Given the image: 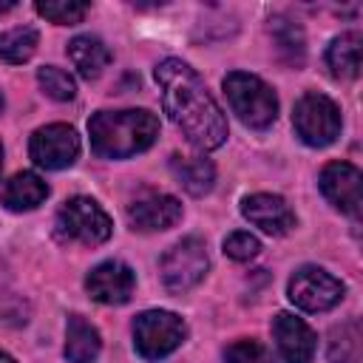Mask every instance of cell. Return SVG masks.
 I'll return each mask as SVG.
<instances>
[{
  "label": "cell",
  "mask_w": 363,
  "mask_h": 363,
  "mask_svg": "<svg viewBox=\"0 0 363 363\" xmlns=\"http://www.w3.org/2000/svg\"><path fill=\"white\" fill-rule=\"evenodd\" d=\"M0 363H17L11 354H6V352H0Z\"/></svg>",
  "instance_id": "4316f807"
},
{
  "label": "cell",
  "mask_w": 363,
  "mask_h": 363,
  "mask_svg": "<svg viewBox=\"0 0 363 363\" xmlns=\"http://www.w3.org/2000/svg\"><path fill=\"white\" fill-rule=\"evenodd\" d=\"M241 216L267 235H286L295 227V213L278 193H252L241 201Z\"/></svg>",
  "instance_id": "5bb4252c"
},
{
  "label": "cell",
  "mask_w": 363,
  "mask_h": 363,
  "mask_svg": "<svg viewBox=\"0 0 363 363\" xmlns=\"http://www.w3.org/2000/svg\"><path fill=\"white\" fill-rule=\"evenodd\" d=\"M0 170H3V145H0Z\"/></svg>",
  "instance_id": "83f0119b"
},
{
  "label": "cell",
  "mask_w": 363,
  "mask_h": 363,
  "mask_svg": "<svg viewBox=\"0 0 363 363\" xmlns=\"http://www.w3.org/2000/svg\"><path fill=\"white\" fill-rule=\"evenodd\" d=\"M0 111H3V94H0Z\"/></svg>",
  "instance_id": "f1b7e54d"
},
{
  "label": "cell",
  "mask_w": 363,
  "mask_h": 363,
  "mask_svg": "<svg viewBox=\"0 0 363 363\" xmlns=\"http://www.w3.org/2000/svg\"><path fill=\"white\" fill-rule=\"evenodd\" d=\"M85 289H88L91 301H96L102 306H122L130 301V295L136 289V272L125 261L108 258V261H99L85 275Z\"/></svg>",
  "instance_id": "30bf717a"
},
{
  "label": "cell",
  "mask_w": 363,
  "mask_h": 363,
  "mask_svg": "<svg viewBox=\"0 0 363 363\" xmlns=\"http://www.w3.org/2000/svg\"><path fill=\"white\" fill-rule=\"evenodd\" d=\"M187 340V323L170 309H147L133 320V349L142 360H164Z\"/></svg>",
  "instance_id": "5b68a950"
},
{
  "label": "cell",
  "mask_w": 363,
  "mask_h": 363,
  "mask_svg": "<svg viewBox=\"0 0 363 363\" xmlns=\"http://www.w3.org/2000/svg\"><path fill=\"white\" fill-rule=\"evenodd\" d=\"M28 156L43 170H65L79 156V136L65 122L43 125L28 139Z\"/></svg>",
  "instance_id": "9c48e42d"
},
{
  "label": "cell",
  "mask_w": 363,
  "mask_h": 363,
  "mask_svg": "<svg viewBox=\"0 0 363 363\" xmlns=\"http://www.w3.org/2000/svg\"><path fill=\"white\" fill-rule=\"evenodd\" d=\"M224 252L233 261H252L261 252V241L247 230H235V233H230L224 238Z\"/></svg>",
  "instance_id": "d4e9b609"
},
{
  "label": "cell",
  "mask_w": 363,
  "mask_h": 363,
  "mask_svg": "<svg viewBox=\"0 0 363 363\" xmlns=\"http://www.w3.org/2000/svg\"><path fill=\"white\" fill-rule=\"evenodd\" d=\"M272 337L284 363H309L315 357L318 337L312 326L292 312H278L272 318Z\"/></svg>",
  "instance_id": "4fadbf2b"
},
{
  "label": "cell",
  "mask_w": 363,
  "mask_h": 363,
  "mask_svg": "<svg viewBox=\"0 0 363 363\" xmlns=\"http://www.w3.org/2000/svg\"><path fill=\"white\" fill-rule=\"evenodd\" d=\"M54 233L60 241L68 244H85V247H96L105 244L113 233V221L111 216L99 207L96 199L91 196H74L68 199L54 218Z\"/></svg>",
  "instance_id": "277c9868"
},
{
  "label": "cell",
  "mask_w": 363,
  "mask_h": 363,
  "mask_svg": "<svg viewBox=\"0 0 363 363\" xmlns=\"http://www.w3.org/2000/svg\"><path fill=\"white\" fill-rule=\"evenodd\" d=\"M179 218H182V201L170 193L145 190L128 204V221L133 224V230H142V233L170 230Z\"/></svg>",
  "instance_id": "7c38bea8"
},
{
  "label": "cell",
  "mask_w": 363,
  "mask_h": 363,
  "mask_svg": "<svg viewBox=\"0 0 363 363\" xmlns=\"http://www.w3.org/2000/svg\"><path fill=\"white\" fill-rule=\"evenodd\" d=\"M68 60L85 79H96L108 65H111V48L94 37V34H79L68 43Z\"/></svg>",
  "instance_id": "ac0fdd59"
},
{
  "label": "cell",
  "mask_w": 363,
  "mask_h": 363,
  "mask_svg": "<svg viewBox=\"0 0 363 363\" xmlns=\"http://www.w3.org/2000/svg\"><path fill=\"white\" fill-rule=\"evenodd\" d=\"M37 43H40L37 28H31V26H14V28H9V31L0 34V60H6L11 65H20V62H26V60L34 57Z\"/></svg>",
  "instance_id": "44dd1931"
},
{
  "label": "cell",
  "mask_w": 363,
  "mask_h": 363,
  "mask_svg": "<svg viewBox=\"0 0 363 363\" xmlns=\"http://www.w3.org/2000/svg\"><path fill=\"white\" fill-rule=\"evenodd\" d=\"M37 82H40L43 94L51 96V99H57V102H71L77 96V82H74V77L65 68L43 65L37 71Z\"/></svg>",
  "instance_id": "7402d4cb"
},
{
  "label": "cell",
  "mask_w": 363,
  "mask_h": 363,
  "mask_svg": "<svg viewBox=\"0 0 363 363\" xmlns=\"http://www.w3.org/2000/svg\"><path fill=\"white\" fill-rule=\"evenodd\" d=\"M343 292H346L343 284L329 269L315 267V264L295 269V275L289 278V286H286L289 301L303 312H329L332 306L340 303Z\"/></svg>",
  "instance_id": "ba28073f"
},
{
  "label": "cell",
  "mask_w": 363,
  "mask_h": 363,
  "mask_svg": "<svg viewBox=\"0 0 363 363\" xmlns=\"http://www.w3.org/2000/svg\"><path fill=\"white\" fill-rule=\"evenodd\" d=\"M360 45H363V37L357 31H343L329 43L326 68L335 79H340V82L357 79V74H360Z\"/></svg>",
  "instance_id": "e0dca14e"
},
{
  "label": "cell",
  "mask_w": 363,
  "mask_h": 363,
  "mask_svg": "<svg viewBox=\"0 0 363 363\" xmlns=\"http://www.w3.org/2000/svg\"><path fill=\"white\" fill-rule=\"evenodd\" d=\"M170 173L190 196H204L216 184V167L204 156H173Z\"/></svg>",
  "instance_id": "d6986e66"
},
{
  "label": "cell",
  "mask_w": 363,
  "mask_h": 363,
  "mask_svg": "<svg viewBox=\"0 0 363 363\" xmlns=\"http://www.w3.org/2000/svg\"><path fill=\"white\" fill-rule=\"evenodd\" d=\"M153 79L162 91L164 113L196 150L207 153L227 142V116L196 68L179 57H167L156 65Z\"/></svg>",
  "instance_id": "6da1fadb"
},
{
  "label": "cell",
  "mask_w": 363,
  "mask_h": 363,
  "mask_svg": "<svg viewBox=\"0 0 363 363\" xmlns=\"http://www.w3.org/2000/svg\"><path fill=\"white\" fill-rule=\"evenodd\" d=\"M224 360L227 363H272V354L261 340L241 337L224 349Z\"/></svg>",
  "instance_id": "cb8c5ba5"
},
{
  "label": "cell",
  "mask_w": 363,
  "mask_h": 363,
  "mask_svg": "<svg viewBox=\"0 0 363 363\" xmlns=\"http://www.w3.org/2000/svg\"><path fill=\"white\" fill-rule=\"evenodd\" d=\"M332 363H363V332L357 320H346L329 332V349Z\"/></svg>",
  "instance_id": "ffe728a7"
},
{
  "label": "cell",
  "mask_w": 363,
  "mask_h": 363,
  "mask_svg": "<svg viewBox=\"0 0 363 363\" xmlns=\"http://www.w3.org/2000/svg\"><path fill=\"white\" fill-rule=\"evenodd\" d=\"M360 182H363V176L352 162H329V164H323V170L318 176V187H320L323 199L335 210L354 216V218L360 213Z\"/></svg>",
  "instance_id": "8fae6325"
},
{
  "label": "cell",
  "mask_w": 363,
  "mask_h": 363,
  "mask_svg": "<svg viewBox=\"0 0 363 363\" xmlns=\"http://www.w3.org/2000/svg\"><path fill=\"white\" fill-rule=\"evenodd\" d=\"M34 9H37L40 17H45V20L57 23V26H77V23L85 20L91 6L79 3V0H45V3L40 0Z\"/></svg>",
  "instance_id": "603a6c76"
},
{
  "label": "cell",
  "mask_w": 363,
  "mask_h": 363,
  "mask_svg": "<svg viewBox=\"0 0 363 363\" xmlns=\"http://www.w3.org/2000/svg\"><path fill=\"white\" fill-rule=\"evenodd\" d=\"M11 9H14V0H0V14H6Z\"/></svg>",
  "instance_id": "484cf974"
},
{
  "label": "cell",
  "mask_w": 363,
  "mask_h": 363,
  "mask_svg": "<svg viewBox=\"0 0 363 363\" xmlns=\"http://www.w3.org/2000/svg\"><path fill=\"white\" fill-rule=\"evenodd\" d=\"M45 199H48V184H45L34 170L14 173V176L3 184V193H0L3 207L11 210V213H28V210H37Z\"/></svg>",
  "instance_id": "9a60e30c"
},
{
  "label": "cell",
  "mask_w": 363,
  "mask_h": 363,
  "mask_svg": "<svg viewBox=\"0 0 363 363\" xmlns=\"http://www.w3.org/2000/svg\"><path fill=\"white\" fill-rule=\"evenodd\" d=\"M159 136V119L147 108L96 111L88 119L91 150L102 159H130L147 150Z\"/></svg>",
  "instance_id": "7a4b0ae2"
},
{
  "label": "cell",
  "mask_w": 363,
  "mask_h": 363,
  "mask_svg": "<svg viewBox=\"0 0 363 363\" xmlns=\"http://www.w3.org/2000/svg\"><path fill=\"white\" fill-rule=\"evenodd\" d=\"M102 352V337L99 329L85 320L82 315H71L65 323V360L68 363H94Z\"/></svg>",
  "instance_id": "2e32d148"
},
{
  "label": "cell",
  "mask_w": 363,
  "mask_h": 363,
  "mask_svg": "<svg viewBox=\"0 0 363 363\" xmlns=\"http://www.w3.org/2000/svg\"><path fill=\"white\" fill-rule=\"evenodd\" d=\"M292 128L298 133V139L309 147H326L340 136L343 119H340V108L335 105V99H329L326 94L309 91L295 102L292 111Z\"/></svg>",
  "instance_id": "8992f818"
},
{
  "label": "cell",
  "mask_w": 363,
  "mask_h": 363,
  "mask_svg": "<svg viewBox=\"0 0 363 363\" xmlns=\"http://www.w3.org/2000/svg\"><path fill=\"white\" fill-rule=\"evenodd\" d=\"M224 94L238 122L252 130H267L278 119L275 91L250 71H230L224 77Z\"/></svg>",
  "instance_id": "3957f363"
},
{
  "label": "cell",
  "mask_w": 363,
  "mask_h": 363,
  "mask_svg": "<svg viewBox=\"0 0 363 363\" xmlns=\"http://www.w3.org/2000/svg\"><path fill=\"white\" fill-rule=\"evenodd\" d=\"M210 269V258H207V247L199 235H187L182 241H176L159 261V272L162 281L170 292H187L196 284L204 281Z\"/></svg>",
  "instance_id": "52a82bcc"
}]
</instances>
